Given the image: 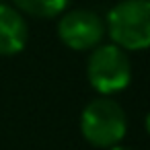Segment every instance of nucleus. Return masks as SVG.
I'll return each instance as SVG.
<instances>
[{
    "label": "nucleus",
    "mask_w": 150,
    "mask_h": 150,
    "mask_svg": "<svg viewBox=\"0 0 150 150\" xmlns=\"http://www.w3.org/2000/svg\"><path fill=\"white\" fill-rule=\"evenodd\" d=\"M125 111L113 99H95L80 113V132L84 140L97 148H111L119 144L125 136Z\"/></svg>",
    "instance_id": "f03ea898"
},
{
    "label": "nucleus",
    "mask_w": 150,
    "mask_h": 150,
    "mask_svg": "<svg viewBox=\"0 0 150 150\" xmlns=\"http://www.w3.org/2000/svg\"><path fill=\"white\" fill-rule=\"evenodd\" d=\"M144 125H146V132L150 134V113L146 115V121H144Z\"/></svg>",
    "instance_id": "6e6552de"
},
{
    "label": "nucleus",
    "mask_w": 150,
    "mask_h": 150,
    "mask_svg": "<svg viewBox=\"0 0 150 150\" xmlns=\"http://www.w3.org/2000/svg\"><path fill=\"white\" fill-rule=\"evenodd\" d=\"M29 39V29L25 15H21L13 4L0 2V56H17L25 50Z\"/></svg>",
    "instance_id": "39448f33"
},
{
    "label": "nucleus",
    "mask_w": 150,
    "mask_h": 150,
    "mask_svg": "<svg viewBox=\"0 0 150 150\" xmlns=\"http://www.w3.org/2000/svg\"><path fill=\"white\" fill-rule=\"evenodd\" d=\"M105 31L123 52L150 50V0H119L107 13Z\"/></svg>",
    "instance_id": "f257e3e1"
},
{
    "label": "nucleus",
    "mask_w": 150,
    "mask_h": 150,
    "mask_svg": "<svg viewBox=\"0 0 150 150\" xmlns=\"http://www.w3.org/2000/svg\"><path fill=\"white\" fill-rule=\"evenodd\" d=\"M86 78L101 95L123 91L132 80V64L127 54L115 43H101L91 50L86 62Z\"/></svg>",
    "instance_id": "7ed1b4c3"
},
{
    "label": "nucleus",
    "mask_w": 150,
    "mask_h": 150,
    "mask_svg": "<svg viewBox=\"0 0 150 150\" xmlns=\"http://www.w3.org/2000/svg\"><path fill=\"white\" fill-rule=\"evenodd\" d=\"M70 4V0H13V6L21 15L35 19H54L62 15Z\"/></svg>",
    "instance_id": "423d86ee"
},
{
    "label": "nucleus",
    "mask_w": 150,
    "mask_h": 150,
    "mask_svg": "<svg viewBox=\"0 0 150 150\" xmlns=\"http://www.w3.org/2000/svg\"><path fill=\"white\" fill-rule=\"evenodd\" d=\"M105 21L86 8L64 11L58 21V37L60 41L74 52H91L103 43L105 37Z\"/></svg>",
    "instance_id": "20e7f679"
},
{
    "label": "nucleus",
    "mask_w": 150,
    "mask_h": 150,
    "mask_svg": "<svg viewBox=\"0 0 150 150\" xmlns=\"http://www.w3.org/2000/svg\"><path fill=\"white\" fill-rule=\"evenodd\" d=\"M109 150H134V148H129V146H121V144H115V146H111Z\"/></svg>",
    "instance_id": "0eeeda50"
}]
</instances>
